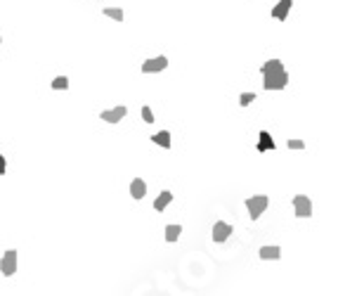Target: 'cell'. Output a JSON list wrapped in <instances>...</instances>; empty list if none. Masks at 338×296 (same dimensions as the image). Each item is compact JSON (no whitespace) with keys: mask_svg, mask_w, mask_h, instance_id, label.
<instances>
[{"mask_svg":"<svg viewBox=\"0 0 338 296\" xmlns=\"http://www.w3.org/2000/svg\"><path fill=\"white\" fill-rule=\"evenodd\" d=\"M265 90H284L289 86V71L284 69L282 60H267L263 64Z\"/></svg>","mask_w":338,"mask_h":296,"instance_id":"obj_1","label":"cell"},{"mask_svg":"<svg viewBox=\"0 0 338 296\" xmlns=\"http://www.w3.org/2000/svg\"><path fill=\"white\" fill-rule=\"evenodd\" d=\"M267 206H270V199L265 197V194H256V197L246 199V209H248V213H251L253 221H258V218L265 213Z\"/></svg>","mask_w":338,"mask_h":296,"instance_id":"obj_2","label":"cell"},{"mask_svg":"<svg viewBox=\"0 0 338 296\" xmlns=\"http://www.w3.org/2000/svg\"><path fill=\"white\" fill-rule=\"evenodd\" d=\"M17 256L19 253L14 249L3 253V259H0V272L5 275V278H12L14 272H17Z\"/></svg>","mask_w":338,"mask_h":296,"instance_id":"obj_3","label":"cell"},{"mask_svg":"<svg viewBox=\"0 0 338 296\" xmlns=\"http://www.w3.org/2000/svg\"><path fill=\"white\" fill-rule=\"evenodd\" d=\"M166 67H168V57L159 55V57H154V60H147V62H142L140 71H142V74H159V71H163Z\"/></svg>","mask_w":338,"mask_h":296,"instance_id":"obj_4","label":"cell"},{"mask_svg":"<svg viewBox=\"0 0 338 296\" xmlns=\"http://www.w3.org/2000/svg\"><path fill=\"white\" fill-rule=\"evenodd\" d=\"M293 211L298 218H310L312 216V202L305 197V194H298L293 199Z\"/></svg>","mask_w":338,"mask_h":296,"instance_id":"obj_5","label":"cell"},{"mask_svg":"<svg viewBox=\"0 0 338 296\" xmlns=\"http://www.w3.org/2000/svg\"><path fill=\"white\" fill-rule=\"evenodd\" d=\"M125 114H128V107L118 105V107H114V109H104L102 114H99V119H102V121H107V124H118V121H121Z\"/></svg>","mask_w":338,"mask_h":296,"instance_id":"obj_6","label":"cell"},{"mask_svg":"<svg viewBox=\"0 0 338 296\" xmlns=\"http://www.w3.org/2000/svg\"><path fill=\"white\" fill-rule=\"evenodd\" d=\"M227 237H232V225L225 221H218L213 225V242H225Z\"/></svg>","mask_w":338,"mask_h":296,"instance_id":"obj_7","label":"cell"},{"mask_svg":"<svg viewBox=\"0 0 338 296\" xmlns=\"http://www.w3.org/2000/svg\"><path fill=\"white\" fill-rule=\"evenodd\" d=\"M291 7H293V0H279V3L272 7V17L279 19V22H284V19L289 17Z\"/></svg>","mask_w":338,"mask_h":296,"instance_id":"obj_8","label":"cell"},{"mask_svg":"<svg viewBox=\"0 0 338 296\" xmlns=\"http://www.w3.org/2000/svg\"><path fill=\"white\" fill-rule=\"evenodd\" d=\"M130 194H133V199H142L144 194H147V183L142 178H135L133 183H130Z\"/></svg>","mask_w":338,"mask_h":296,"instance_id":"obj_9","label":"cell"},{"mask_svg":"<svg viewBox=\"0 0 338 296\" xmlns=\"http://www.w3.org/2000/svg\"><path fill=\"white\" fill-rule=\"evenodd\" d=\"M258 256L263 261H277V259H282V249L279 247H260Z\"/></svg>","mask_w":338,"mask_h":296,"instance_id":"obj_10","label":"cell"},{"mask_svg":"<svg viewBox=\"0 0 338 296\" xmlns=\"http://www.w3.org/2000/svg\"><path fill=\"white\" fill-rule=\"evenodd\" d=\"M258 152H270V149H274V140H272V135L267 133V130H260L258 135Z\"/></svg>","mask_w":338,"mask_h":296,"instance_id":"obj_11","label":"cell"},{"mask_svg":"<svg viewBox=\"0 0 338 296\" xmlns=\"http://www.w3.org/2000/svg\"><path fill=\"white\" fill-rule=\"evenodd\" d=\"M171 202H173V192L163 190V192H161V194H159V197L154 199V209H156V211H163V209H166V206H168V204H171Z\"/></svg>","mask_w":338,"mask_h":296,"instance_id":"obj_12","label":"cell"},{"mask_svg":"<svg viewBox=\"0 0 338 296\" xmlns=\"http://www.w3.org/2000/svg\"><path fill=\"white\" fill-rule=\"evenodd\" d=\"M152 142H156V145L163 149H171V133H168V130H161V133L152 135Z\"/></svg>","mask_w":338,"mask_h":296,"instance_id":"obj_13","label":"cell"},{"mask_svg":"<svg viewBox=\"0 0 338 296\" xmlns=\"http://www.w3.org/2000/svg\"><path fill=\"white\" fill-rule=\"evenodd\" d=\"M180 234H182V225H180V223H178V225L173 223V225H168V228H166V242H171V244H173V242H178Z\"/></svg>","mask_w":338,"mask_h":296,"instance_id":"obj_14","label":"cell"},{"mask_svg":"<svg viewBox=\"0 0 338 296\" xmlns=\"http://www.w3.org/2000/svg\"><path fill=\"white\" fill-rule=\"evenodd\" d=\"M102 12H104V17H109V19H116V22H123V10H121V7H104Z\"/></svg>","mask_w":338,"mask_h":296,"instance_id":"obj_15","label":"cell"},{"mask_svg":"<svg viewBox=\"0 0 338 296\" xmlns=\"http://www.w3.org/2000/svg\"><path fill=\"white\" fill-rule=\"evenodd\" d=\"M69 88V78L67 76H57L55 81H52V90H67Z\"/></svg>","mask_w":338,"mask_h":296,"instance_id":"obj_16","label":"cell"},{"mask_svg":"<svg viewBox=\"0 0 338 296\" xmlns=\"http://www.w3.org/2000/svg\"><path fill=\"white\" fill-rule=\"evenodd\" d=\"M140 114H142V121H144V124H154V111L149 109L147 105L140 109Z\"/></svg>","mask_w":338,"mask_h":296,"instance_id":"obj_17","label":"cell"},{"mask_svg":"<svg viewBox=\"0 0 338 296\" xmlns=\"http://www.w3.org/2000/svg\"><path fill=\"white\" fill-rule=\"evenodd\" d=\"M253 100H256V93H241V95H239V105H241V107H248Z\"/></svg>","mask_w":338,"mask_h":296,"instance_id":"obj_18","label":"cell"},{"mask_svg":"<svg viewBox=\"0 0 338 296\" xmlns=\"http://www.w3.org/2000/svg\"><path fill=\"white\" fill-rule=\"evenodd\" d=\"M286 145H289V149H305V142L303 140H289Z\"/></svg>","mask_w":338,"mask_h":296,"instance_id":"obj_19","label":"cell"},{"mask_svg":"<svg viewBox=\"0 0 338 296\" xmlns=\"http://www.w3.org/2000/svg\"><path fill=\"white\" fill-rule=\"evenodd\" d=\"M7 173V164H5V156L0 154V175H5Z\"/></svg>","mask_w":338,"mask_h":296,"instance_id":"obj_20","label":"cell"},{"mask_svg":"<svg viewBox=\"0 0 338 296\" xmlns=\"http://www.w3.org/2000/svg\"><path fill=\"white\" fill-rule=\"evenodd\" d=\"M0 41H3V38H0Z\"/></svg>","mask_w":338,"mask_h":296,"instance_id":"obj_21","label":"cell"}]
</instances>
